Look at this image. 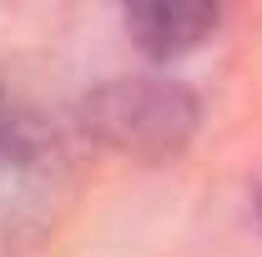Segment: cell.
Masks as SVG:
<instances>
[{
    "label": "cell",
    "mask_w": 262,
    "mask_h": 257,
    "mask_svg": "<svg viewBox=\"0 0 262 257\" xmlns=\"http://www.w3.org/2000/svg\"><path fill=\"white\" fill-rule=\"evenodd\" d=\"M81 131L131 161H171L196 136L202 106L177 76H111L81 96Z\"/></svg>",
    "instance_id": "obj_1"
},
{
    "label": "cell",
    "mask_w": 262,
    "mask_h": 257,
    "mask_svg": "<svg viewBox=\"0 0 262 257\" xmlns=\"http://www.w3.org/2000/svg\"><path fill=\"white\" fill-rule=\"evenodd\" d=\"M121 26L146 61H177V56H187L202 40L217 35L222 10L202 5V0H146V5L121 10Z\"/></svg>",
    "instance_id": "obj_2"
},
{
    "label": "cell",
    "mask_w": 262,
    "mask_h": 257,
    "mask_svg": "<svg viewBox=\"0 0 262 257\" xmlns=\"http://www.w3.org/2000/svg\"><path fill=\"white\" fill-rule=\"evenodd\" d=\"M51 152H56L51 126L0 86V177H31L51 161Z\"/></svg>",
    "instance_id": "obj_3"
},
{
    "label": "cell",
    "mask_w": 262,
    "mask_h": 257,
    "mask_svg": "<svg viewBox=\"0 0 262 257\" xmlns=\"http://www.w3.org/2000/svg\"><path fill=\"white\" fill-rule=\"evenodd\" d=\"M257 217H262V202H257Z\"/></svg>",
    "instance_id": "obj_4"
}]
</instances>
